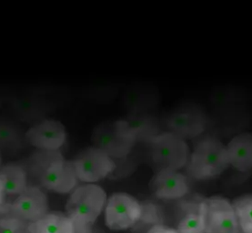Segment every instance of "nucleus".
Returning a JSON list of instances; mask_svg holds the SVG:
<instances>
[{
  "label": "nucleus",
  "mask_w": 252,
  "mask_h": 233,
  "mask_svg": "<svg viewBox=\"0 0 252 233\" xmlns=\"http://www.w3.org/2000/svg\"><path fill=\"white\" fill-rule=\"evenodd\" d=\"M198 215L206 233H239L233 205L224 198L204 200L199 204Z\"/></svg>",
  "instance_id": "nucleus-5"
},
{
  "label": "nucleus",
  "mask_w": 252,
  "mask_h": 233,
  "mask_svg": "<svg viewBox=\"0 0 252 233\" xmlns=\"http://www.w3.org/2000/svg\"><path fill=\"white\" fill-rule=\"evenodd\" d=\"M30 233H75V225L67 216L48 213L38 221L29 223Z\"/></svg>",
  "instance_id": "nucleus-14"
},
{
  "label": "nucleus",
  "mask_w": 252,
  "mask_h": 233,
  "mask_svg": "<svg viewBox=\"0 0 252 233\" xmlns=\"http://www.w3.org/2000/svg\"><path fill=\"white\" fill-rule=\"evenodd\" d=\"M62 158L63 156L59 150H38L30 158L29 169L30 174L39 180L47 168L53 162Z\"/></svg>",
  "instance_id": "nucleus-18"
},
{
  "label": "nucleus",
  "mask_w": 252,
  "mask_h": 233,
  "mask_svg": "<svg viewBox=\"0 0 252 233\" xmlns=\"http://www.w3.org/2000/svg\"><path fill=\"white\" fill-rule=\"evenodd\" d=\"M5 194H6V192H5V190H4V187H3L2 182H1V180H0V205L3 202Z\"/></svg>",
  "instance_id": "nucleus-25"
},
{
  "label": "nucleus",
  "mask_w": 252,
  "mask_h": 233,
  "mask_svg": "<svg viewBox=\"0 0 252 233\" xmlns=\"http://www.w3.org/2000/svg\"><path fill=\"white\" fill-rule=\"evenodd\" d=\"M147 233H179L177 230L172 228L167 227L164 225H155L150 228L149 232Z\"/></svg>",
  "instance_id": "nucleus-23"
},
{
  "label": "nucleus",
  "mask_w": 252,
  "mask_h": 233,
  "mask_svg": "<svg viewBox=\"0 0 252 233\" xmlns=\"http://www.w3.org/2000/svg\"><path fill=\"white\" fill-rule=\"evenodd\" d=\"M151 156L159 169L178 170L189 160V147L184 138L173 132L157 134L150 139Z\"/></svg>",
  "instance_id": "nucleus-3"
},
{
  "label": "nucleus",
  "mask_w": 252,
  "mask_h": 233,
  "mask_svg": "<svg viewBox=\"0 0 252 233\" xmlns=\"http://www.w3.org/2000/svg\"><path fill=\"white\" fill-rule=\"evenodd\" d=\"M143 214L142 206L135 198L123 192L112 194L105 206V221L112 231H126L135 226Z\"/></svg>",
  "instance_id": "nucleus-6"
},
{
  "label": "nucleus",
  "mask_w": 252,
  "mask_h": 233,
  "mask_svg": "<svg viewBox=\"0 0 252 233\" xmlns=\"http://www.w3.org/2000/svg\"><path fill=\"white\" fill-rule=\"evenodd\" d=\"M233 208L239 225V233H252V194L237 199Z\"/></svg>",
  "instance_id": "nucleus-19"
},
{
  "label": "nucleus",
  "mask_w": 252,
  "mask_h": 233,
  "mask_svg": "<svg viewBox=\"0 0 252 233\" xmlns=\"http://www.w3.org/2000/svg\"><path fill=\"white\" fill-rule=\"evenodd\" d=\"M13 215L26 222H34L48 214V200L45 192L36 186H28L11 206Z\"/></svg>",
  "instance_id": "nucleus-9"
},
{
  "label": "nucleus",
  "mask_w": 252,
  "mask_h": 233,
  "mask_svg": "<svg viewBox=\"0 0 252 233\" xmlns=\"http://www.w3.org/2000/svg\"><path fill=\"white\" fill-rule=\"evenodd\" d=\"M12 107L23 119L40 117L45 111V104L41 99L35 96H22L13 100Z\"/></svg>",
  "instance_id": "nucleus-17"
},
{
  "label": "nucleus",
  "mask_w": 252,
  "mask_h": 233,
  "mask_svg": "<svg viewBox=\"0 0 252 233\" xmlns=\"http://www.w3.org/2000/svg\"><path fill=\"white\" fill-rule=\"evenodd\" d=\"M0 180L6 194L19 195L28 188V173L24 167L8 164L0 168Z\"/></svg>",
  "instance_id": "nucleus-15"
},
{
  "label": "nucleus",
  "mask_w": 252,
  "mask_h": 233,
  "mask_svg": "<svg viewBox=\"0 0 252 233\" xmlns=\"http://www.w3.org/2000/svg\"><path fill=\"white\" fill-rule=\"evenodd\" d=\"M227 148L229 165L241 172L252 169V133H243L233 137Z\"/></svg>",
  "instance_id": "nucleus-13"
},
{
  "label": "nucleus",
  "mask_w": 252,
  "mask_h": 233,
  "mask_svg": "<svg viewBox=\"0 0 252 233\" xmlns=\"http://www.w3.org/2000/svg\"><path fill=\"white\" fill-rule=\"evenodd\" d=\"M107 193L100 186L87 183L74 190L66 205L67 217L75 228L91 227L107 203Z\"/></svg>",
  "instance_id": "nucleus-1"
},
{
  "label": "nucleus",
  "mask_w": 252,
  "mask_h": 233,
  "mask_svg": "<svg viewBox=\"0 0 252 233\" xmlns=\"http://www.w3.org/2000/svg\"><path fill=\"white\" fill-rule=\"evenodd\" d=\"M126 122L129 131L136 138H150L156 136L158 124L156 120L146 113H132L126 119Z\"/></svg>",
  "instance_id": "nucleus-16"
},
{
  "label": "nucleus",
  "mask_w": 252,
  "mask_h": 233,
  "mask_svg": "<svg viewBox=\"0 0 252 233\" xmlns=\"http://www.w3.org/2000/svg\"><path fill=\"white\" fill-rule=\"evenodd\" d=\"M0 233H30L29 223L16 217L1 219Z\"/></svg>",
  "instance_id": "nucleus-21"
},
{
  "label": "nucleus",
  "mask_w": 252,
  "mask_h": 233,
  "mask_svg": "<svg viewBox=\"0 0 252 233\" xmlns=\"http://www.w3.org/2000/svg\"><path fill=\"white\" fill-rule=\"evenodd\" d=\"M153 190L157 197L175 200L184 197L189 192L186 178L178 170L159 169L153 180Z\"/></svg>",
  "instance_id": "nucleus-12"
},
{
  "label": "nucleus",
  "mask_w": 252,
  "mask_h": 233,
  "mask_svg": "<svg viewBox=\"0 0 252 233\" xmlns=\"http://www.w3.org/2000/svg\"><path fill=\"white\" fill-rule=\"evenodd\" d=\"M73 164L78 180L86 183L97 182L112 173L116 168L112 158L96 147L81 152Z\"/></svg>",
  "instance_id": "nucleus-7"
},
{
  "label": "nucleus",
  "mask_w": 252,
  "mask_h": 233,
  "mask_svg": "<svg viewBox=\"0 0 252 233\" xmlns=\"http://www.w3.org/2000/svg\"><path fill=\"white\" fill-rule=\"evenodd\" d=\"M75 233H93L91 227L75 228Z\"/></svg>",
  "instance_id": "nucleus-24"
},
{
  "label": "nucleus",
  "mask_w": 252,
  "mask_h": 233,
  "mask_svg": "<svg viewBox=\"0 0 252 233\" xmlns=\"http://www.w3.org/2000/svg\"><path fill=\"white\" fill-rule=\"evenodd\" d=\"M39 181L48 191L66 194L76 188L78 179L73 162H66L62 158L53 162L47 168Z\"/></svg>",
  "instance_id": "nucleus-11"
},
{
  "label": "nucleus",
  "mask_w": 252,
  "mask_h": 233,
  "mask_svg": "<svg viewBox=\"0 0 252 233\" xmlns=\"http://www.w3.org/2000/svg\"><path fill=\"white\" fill-rule=\"evenodd\" d=\"M18 138V130L14 126L9 123H0V143H12Z\"/></svg>",
  "instance_id": "nucleus-22"
},
{
  "label": "nucleus",
  "mask_w": 252,
  "mask_h": 233,
  "mask_svg": "<svg viewBox=\"0 0 252 233\" xmlns=\"http://www.w3.org/2000/svg\"><path fill=\"white\" fill-rule=\"evenodd\" d=\"M26 137L38 150H59L66 141V130L60 121L45 120L29 130Z\"/></svg>",
  "instance_id": "nucleus-10"
},
{
  "label": "nucleus",
  "mask_w": 252,
  "mask_h": 233,
  "mask_svg": "<svg viewBox=\"0 0 252 233\" xmlns=\"http://www.w3.org/2000/svg\"><path fill=\"white\" fill-rule=\"evenodd\" d=\"M229 165L226 146L216 137L200 140L189 163V173L194 179H210L224 172Z\"/></svg>",
  "instance_id": "nucleus-2"
},
{
  "label": "nucleus",
  "mask_w": 252,
  "mask_h": 233,
  "mask_svg": "<svg viewBox=\"0 0 252 233\" xmlns=\"http://www.w3.org/2000/svg\"><path fill=\"white\" fill-rule=\"evenodd\" d=\"M0 165H1V154H0Z\"/></svg>",
  "instance_id": "nucleus-26"
},
{
  "label": "nucleus",
  "mask_w": 252,
  "mask_h": 233,
  "mask_svg": "<svg viewBox=\"0 0 252 233\" xmlns=\"http://www.w3.org/2000/svg\"><path fill=\"white\" fill-rule=\"evenodd\" d=\"M177 231L179 233H206L198 213H189L180 221Z\"/></svg>",
  "instance_id": "nucleus-20"
},
{
  "label": "nucleus",
  "mask_w": 252,
  "mask_h": 233,
  "mask_svg": "<svg viewBox=\"0 0 252 233\" xmlns=\"http://www.w3.org/2000/svg\"><path fill=\"white\" fill-rule=\"evenodd\" d=\"M93 141L111 158H123L132 149L136 138L129 131L126 120L105 122L93 132Z\"/></svg>",
  "instance_id": "nucleus-4"
},
{
  "label": "nucleus",
  "mask_w": 252,
  "mask_h": 233,
  "mask_svg": "<svg viewBox=\"0 0 252 233\" xmlns=\"http://www.w3.org/2000/svg\"><path fill=\"white\" fill-rule=\"evenodd\" d=\"M167 125L171 132L182 138L197 137L204 132L207 118L198 106L188 105L176 109L168 116Z\"/></svg>",
  "instance_id": "nucleus-8"
}]
</instances>
